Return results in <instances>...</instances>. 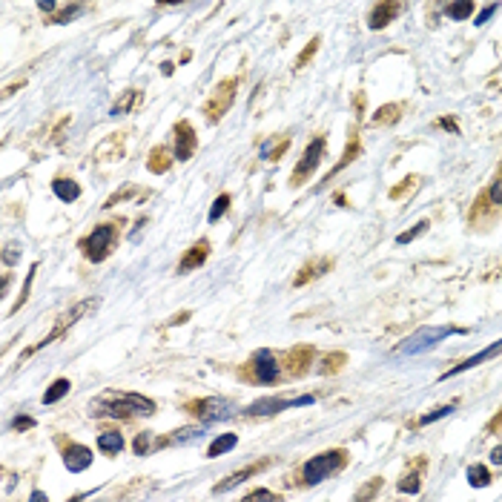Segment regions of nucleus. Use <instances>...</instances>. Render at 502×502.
<instances>
[{
	"mask_svg": "<svg viewBox=\"0 0 502 502\" xmlns=\"http://www.w3.org/2000/svg\"><path fill=\"white\" fill-rule=\"evenodd\" d=\"M38 9H40V12H58V9H61V3H55V0H40Z\"/></svg>",
	"mask_w": 502,
	"mask_h": 502,
	"instance_id": "nucleus-36",
	"label": "nucleus"
},
{
	"mask_svg": "<svg viewBox=\"0 0 502 502\" xmlns=\"http://www.w3.org/2000/svg\"><path fill=\"white\" fill-rule=\"evenodd\" d=\"M322 155H324V138H316V141H310V147L304 150L301 161L296 164V170H293V184H301V181H304L307 175H313V170H316V166H319Z\"/></svg>",
	"mask_w": 502,
	"mask_h": 502,
	"instance_id": "nucleus-8",
	"label": "nucleus"
},
{
	"mask_svg": "<svg viewBox=\"0 0 502 502\" xmlns=\"http://www.w3.org/2000/svg\"><path fill=\"white\" fill-rule=\"evenodd\" d=\"M227 210H230V196L224 193V196H219V198L212 201V210H210V215H207V219H210V224H215V221H219V219H221V215H224Z\"/></svg>",
	"mask_w": 502,
	"mask_h": 502,
	"instance_id": "nucleus-25",
	"label": "nucleus"
},
{
	"mask_svg": "<svg viewBox=\"0 0 502 502\" xmlns=\"http://www.w3.org/2000/svg\"><path fill=\"white\" fill-rule=\"evenodd\" d=\"M115 227L112 224H98L95 227L84 242H81V250H84V256L89 258V261H104L112 250H115Z\"/></svg>",
	"mask_w": 502,
	"mask_h": 502,
	"instance_id": "nucleus-3",
	"label": "nucleus"
},
{
	"mask_svg": "<svg viewBox=\"0 0 502 502\" xmlns=\"http://www.w3.org/2000/svg\"><path fill=\"white\" fill-rule=\"evenodd\" d=\"M488 198H491V204L502 207V178H496V181L491 184V189H488Z\"/></svg>",
	"mask_w": 502,
	"mask_h": 502,
	"instance_id": "nucleus-32",
	"label": "nucleus"
},
{
	"mask_svg": "<svg viewBox=\"0 0 502 502\" xmlns=\"http://www.w3.org/2000/svg\"><path fill=\"white\" fill-rule=\"evenodd\" d=\"M187 411L193 414V416H198L204 425H212V422H219V419H227L230 414H233V402H227V399H201V402H189L187 405Z\"/></svg>",
	"mask_w": 502,
	"mask_h": 502,
	"instance_id": "nucleus-5",
	"label": "nucleus"
},
{
	"mask_svg": "<svg viewBox=\"0 0 502 502\" xmlns=\"http://www.w3.org/2000/svg\"><path fill=\"white\" fill-rule=\"evenodd\" d=\"M496 12H499V3H488L480 15H476V20H473V23H476V26H483V23H488V17H491V15H496Z\"/></svg>",
	"mask_w": 502,
	"mask_h": 502,
	"instance_id": "nucleus-33",
	"label": "nucleus"
},
{
	"mask_svg": "<svg viewBox=\"0 0 502 502\" xmlns=\"http://www.w3.org/2000/svg\"><path fill=\"white\" fill-rule=\"evenodd\" d=\"M98 448L104 453H121L124 450V437L118 434V430H104V434H98Z\"/></svg>",
	"mask_w": 502,
	"mask_h": 502,
	"instance_id": "nucleus-19",
	"label": "nucleus"
},
{
	"mask_svg": "<svg viewBox=\"0 0 502 502\" xmlns=\"http://www.w3.org/2000/svg\"><path fill=\"white\" fill-rule=\"evenodd\" d=\"M63 465H66V471H72V473L86 471V468L92 465V450H89L86 445H78V442L66 445V448H63Z\"/></svg>",
	"mask_w": 502,
	"mask_h": 502,
	"instance_id": "nucleus-12",
	"label": "nucleus"
},
{
	"mask_svg": "<svg viewBox=\"0 0 502 502\" xmlns=\"http://www.w3.org/2000/svg\"><path fill=\"white\" fill-rule=\"evenodd\" d=\"M428 230V221H419L414 230H408V233H402V235H396V244H411L414 238H419L422 233Z\"/></svg>",
	"mask_w": 502,
	"mask_h": 502,
	"instance_id": "nucleus-28",
	"label": "nucleus"
},
{
	"mask_svg": "<svg viewBox=\"0 0 502 502\" xmlns=\"http://www.w3.org/2000/svg\"><path fill=\"white\" fill-rule=\"evenodd\" d=\"M345 457H347L345 450H327V453H319V457H313V460H307L304 468H301V480L307 485L324 483L330 473H336L345 465Z\"/></svg>",
	"mask_w": 502,
	"mask_h": 502,
	"instance_id": "nucleus-2",
	"label": "nucleus"
},
{
	"mask_svg": "<svg viewBox=\"0 0 502 502\" xmlns=\"http://www.w3.org/2000/svg\"><path fill=\"white\" fill-rule=\"evenodd\" d=\"M316 46H319V40H310V46H307V49L301 52V58L296 61V66H301V63H307V61H310V55H313V52H316Z\"/></svg>",
	"mask_w": 502,
	"mask_h": 502,
	"instance_id": "nucleus-35",
	"label": "nucleus"
},
{
	"mask_svg": "<svg viewBox=\"0 0 502 502\" xmlns=\"http://www.w3.org/2000/svg\"><path fill=\"white\" fill-rule=\"evenodd\" d=\"M235 445H238V437H235V434H221V437H215V439L210 442L207 457H210V460H215V457H221V453L233 450Z\"/></svg>",
	"mask_w": 502,
	"mask_h": 502,
	"instance_id": "nucleus-18",
	"label": "nucleus"
},
{
	"mask_svg": "<svg viewBox=\"0 0 502 502\" xmlns=\"http://www.w3.org/2000/svg\"><path fill=\"white\" fill-rule=\"evenodd\" d=\"M207 256H210V244H207V242H196L193 247L187 250V256L178 261V273H189V270L201 267L204 261H207Z\"/></svg>",
	"mask_w": 502,
	"mask_h": 502,
	"instance_id": "nucleus-14",
	"label": "nucleus"
},
{
	"mask_svg": "<svg viewBox=\"0 0 502 502\" xmlns=\"http://www.w3.org/2000/svg\"><path fill=\"white\" fill-rule=\"evenodd\" d=\"M12 428H17V430H29V428H35V419H32V416H17V419L12 422Z\"/></svg>",
	"mask_w": 502,
	"mask_h": 502,
	"instance_id": "nucleus-34",
	"label": "nucleus"
},
{
	"mask_svg": "<svg viewBox=\"0 0 502 502\" xmlns=\"http://www.w3.org/2000/svg\"><path fill=\"white\" fill-rule=\"evenodd\" d=\"M29 502H46V494H43V491H32Z\"/></svg>",
	"mask_w": 502,
	"mask_h": 502,
	"instance_id": "nucleus-38",
	"label": "nucleus"
},
{
	"mask_svg": "<svg viewBox=\"0 0 502 502\" xmlns=\"http://www.w3.org/2000/svg\"><path fill=\"white\" fill-rule=\"evenodd\" d=\"M155 411L152 399L141 393H121V391H107L92 402V416H112V419H132V416H150Z\"/></svg>",
	"mask_w": 502,
	"mask_h": 502,
	"instance_id": "nucleus-1",
	"label": "nucleus"
},
{
	"mask_svg": "<svg viewBox=\"0 0 502 502\" xmlns=\"http://www.w3.org/2000/svg\"><path fill=\"white\" fill-rule=\"evenodd\" d=\"M84 9H86L84 3H69V6H63V9H61V12L55 15V17H52V20H55V23H69L72 17L84 15Z\"/></svg>",
	"mask_w": 502,
	"mask_h": 502,
	"instance_id": "nucleus-26",
	"label": "nucleus"
},
{
	"mask_svg": "<svg viewBox=\"0 0 502 502\" xmlns=\"http://www.w3.org/2000/svg\"><path fill=\"white\" fill-rule=\"evenodd\" d=\"M242 502H276V494L267 491V488H256L253 494H247Z\"/></svg>",
	"mask_w": 502,
	"mask_h": 502,
	"instance_id": "nucleus-29",
	"label": "nucleus"
},
{
	"mask_svg": "<svg viewBox=\"0 0 502 502\" xmlns=\"http://www.w3.org/2000/svg\"><path fill=\"white\" fill-rule=\"evenodd\" d=\"M233 95H235V78L224 81L219 89H215V95H212V98L207 101L204 112H210V121H219V118L227 112V107L233 104Z\"/></svg>",
	"mask_w": 502,
	"mask_h": 502,
	"instance_id": "nucleus-10",
	"label": "nucleus"
},
{
	"mask_svg": "<svg viewBox=\"0 0 502 502\" xmlns=\"http://www.w3.org/2000/svg\"><path fill=\"white\" fill-rule=\"evenodd\" d=\"M450 411H457V405H453V402H450V405H445V408H439V411H434V414H425V416H422L419 422H422V425H430V422H437V419L448 416Z\"/></svg>",
	"mask_w": 502,
	"mask_h": 502,
	"instance_id": "nucleus-30",
	"label": "nucleus"
},
{
	"mask_svg": "<svg viewBox=\"0 0 502 502\" xmlns=\"http://www.w3.org/2000/svg\"><path fill=\"white\" fill-rule=\"evenodd\" d=\"M261 468H265V462H258V465H250V468H242V471H238V473H233V476H227V480H224V483H219V485H215L212 491H215V494H224V491H233L235 485H242L244 480H250V476H253L256 471H261Z\"/></svg>",
	"mask_w": 502,
	"mask_h": 502,
	"instance_id": "nucleus-17",
	"label": "nucleus"
},
{
	"mask_svg": "<svg viewBox=\"0 0 502 502\" xmlns=\"http://www.w3.org/2000/svg\"><path fill=\"white\" fill-rule=\"evenodd\" d=\"M132 448H135L138 457H147L150 450H155V448H158V439L152 437V430H141V434L135 437V442H132Z\"/></svg>",
	"mask_w": 502,
	"mask_h": 502,
	"instance_id": "nucleus-20",
	"label": "nucleus"
},
{
	"mask_svg": "<svg viewBox=\"0 0 502 502\" xmlns=\"http://www.w3.org/2000/svg\"><path fill=\"white\" fill-rule=\"evenodd\" d=\"M491 462H494V465H502V448H494V453H491Z\"/></svg>",
	"mask_w": 502,
	"mask_h": 502,
	"instance_id": "nucleus-37",
	"label": "nucleus"
},
{
	"mask_svg": "<svg viewBox=\"0 0 502 502\" xmlns=\"http://www.w3.org/2000/svg\"><path fill=\"white\" fill-rule=\"evenodd\" d=\"M147 166H150V173H166V170H170V150H166V147L152 150Z\"/></svg>",
	"mask_w": 502,
	"mask_h": 502,
	"instance_id": "nucleus-22",
	"label": "nucleus"
},
{
	"mask_svg": "<svg viewBox=\"0 0 502 502\" xmlns=\"http://www.w3.org/2000/svg\"><path fill=\"white\" fill-rule=\"evenodd\" d=\"M196 143H198V138H196L193 127H189V121H178L175 124V161H189V158H193Z\"/></svg>",
	"mask_w": 502,
	"mask_h": 502,
	"instance_id": "nucleus-11",
	"label": "nucleus"
},
{
	"mask_svg": "<svg viewBox=\"0 0 502 502\" xmlns=\"http://www.w3.org/2000/svg\"><path fill=\"white\" fill-rule=\"evenodd\" d=\"M468 483H471L473 488H485V485H491V473H488V468H483V465H471V468H468Z\"/></svg>",
	"mask_w": 502,
	"mask_h": 502,
	"instance_id": "nucleus-23",
	"label": "nucleus"
},
{
	"mask_svg": "<svg viewBox=\"0 0 502 502\" xmlns=\"http://www.w3.org/2000/svg\"><path fill=\"white\" fill-rule=\"evenodd\" d=\"M471 12H473L471 0H462V3H450V6H448V15H450L453 20H465Z\"/></svg>",
	"mask_w": 502,
	"mask_h": 502,
	"instance_id": "nucleus-27",
	"label": "nucleus"
},
{
	"mask_svg": "<svg viewBox=\"0 0 502 502\" xmlns=\"http://www.w3.org/2000/svg\"><path fill=\"white\" fill-rule=\"evenodd\" d=\"M138 101H141V92L130 89V92L124 95V98H121V101H118V104L112 107V115H127V112H130V109H132Z\"/></svg>",
	"mask_w": 502,
	"mask_h": 502,
	"instance_id": "nucleus-24",
	"label": "nucleus"
},
{
	"mask_svg": "<svg viewBox=\"0 0 502 502\" xmlns=\"http://www.w3.org/2000/svg\"><path fill=\"white\" fill-rule=\"evenodd\" d=\"M450 333H457V327H422L416 336L408 339V345L399 347V353H422L428 347H434L437 342H442L445 336H450Z\"/></svg>",
	"mask_w": 502,
	"mask_h": 502,
	"instance_id": "nucleus-6",
	"label": "nucleus"
},
{
	"mask_svg": "<svg viewBox=\"0 0 502 502\" xmlns=\"http://www.w3.org/2000/svg\"><path fill=\"white\" fill-rule=\"evenodd\" d=\"M502 353V339L499 342H494L491 347H485L483 353H476V356H471V359H465L462 365H457V368H450V370H445V376L442 379H450V376H457V373H465V370H471V368H476V365H483V362H488V359H494V356H499Z\"/></svg>",
	"mask_w": 502,
	"mask_h": 502,
	"instance_id": "nucleus-13",
	"label": "nucleus"
},
{
	"mask_svg": "<svg viewBox=\"0 0 502 502\" xmlns=\"http://www.w3.org/2000/svg\"><path fill=\"white\" fill-rule=\"evenodd\" d=\"M95 307H98V299H84V301H78L75 307L69 310V313H63V316L58 319V324L52 327V333H49V336H46V339H40L35 347H29V350H26V356H29V353H35V350H40V347H46V345H52V342H55L58 336H63V333H66L72 324H75L78 319H84L86 313H92Z\"/></svg>",
	"mask_w": 502,
	"mask_h": 502,
	"instance_id": "nucleus-4",
	"label": "nucleus"
},
{
	"mask_svg": "<svg viewBox=\"0 0 502 502\" xmlns=\"http://www.w3.org/2000/svg\"><path fill=\"white\" fill-rule=\"evenodd\" d=\"M399 12V3H376L370 12V29H385Z\"/></svg>",
	"mask_w": 502,
	"mask_h": 502,
	"instance_id": "nucleus-15",
	"label": "nucleus"
},
{
	"mask_svg": "<svg viewBox=\"0 0 502 502\" xmlns=\"http://www.w3.org/2000/svg\"><path fill=\"white\" fill-rule=\"evenodd\" d=\"M316 399L313 396H299V399H258L256 405H250L247 414L253 416H270V414H279V411H287V408H301V405H313Z\"/></svg>",
	"mask_w": 502,
	"mask_h": 502,
	"instance_id": "nucleus-7",
	"label": "nucleus"
},
{
	"mask_svg": "<svg viewBox=\"0 0 502 502\" xmlns=\"http://www.w3.org/2000/svg\"><path fill=\"white\" fill-rule=\"evenodd\" d=\"M52 189H55V196H58L61 201H66V204H72V201L81 198V187H78V181H72V178H55V181H52Z\"/></svg>",
	"mask_w": 502,
	"mask_h": 502,
	"instance_id": "nucleus-16",
	"label": "nucleus"
},
{
	"mask_svg": "<svg viewBox=\"0 0 502 502\" xmlns=\"http://www.w3.org/2000/svg\"><path fill=\"white\" fill-rule=\"evenodd\" d=\"M399 491H402V494H416V491H419V476H416V473L405 476V480L399 483Z\"/></svg>",
	"mask_w": 502,
	"mask_h": 502,
	"instance_id": "nucleus-31",
	"label": "nucleus"
},
{
	"mask_svg": "<svg viewBox=\"0 0 502 502\" xmlns=\"http://www.w3.org/2000/svg\"><path fill=\"white\" fill-rule=\"evenodd\" d=\"M250 365H253L256 382H261V385H273V382L279 379V359L270 350H256Z\"/></svg>",
	"mask_w": 502,
	"mask_h": 502,
	"instance_id": "nucleus-9",
	"label": "nucleus"
},
{
	"mask_svg": "<svg viewBox=\"0 0 502 502\" xmlns=\"http://www.w3.org/2000/svg\"><path fill=\"white\" fill-rule=\"evenodd\" d=\"M69 388H72L69 379H55L52 385H49V391L43 393V405H55L58 399H63V396L69 393Z\"/></svg>",
	"mask_w": 502,
	"mask_h": 502,
	"instance_id": "nucleus-21",
	"label": "nucleus"
}]
</instances>
